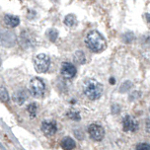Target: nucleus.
Segmentation results:
<instances>
[{"label": "nucleus", "instance_id": "nucleus-12", "mask_svg": "<svg viewBox=\"0 0 150 150\" xmlns=\"http://www.w3.org/2000/svg\"><path fill=\"white\" fill-rule=\"evenodd\" d=\"M60 146L63 150H73L76 146V143H75L73 138L69 137V136H65L61 140Z\"/></svg>", "mask_w": 150, "mask_h": 150}, {"label": "nucleus", "instance_id": "nucleus-16", "mask_svg": "<svg viewBox=\"0 0 150 150\" xmlns=\"http://www.w3.org/2000/svg\"><path fill=\"white\" fill-rule=\"evenodd\" d=\"M63 23H64V25L67 27H73L75 25V23H76V16L74 14L66 15L63 20Z\"/></svg>", "mask_w": 150, "mask_h": 150}, {"label": "nucleus", "instance_id": "nucleus-17", "mask_svg": "<svg viewBox=\"0 0 150 150\" xmlns=\"http://www.w3.org/2000/svg\"><path fill=\"white\" fill-rule=\"evenodd\" d=\"M27 112H29V115H30V117L32 119H34V117H36L37 116V112H38V105L36 103H31L29 104L28 107H27Z\"/></svg>", "mask_w": 150, "mask_h": 150}, {"label": "nucleus", "instance_id": "nucleus-2", "mask_svg": "<svg viewBox=\"0 0 150 150\" xmlns=\"http://www.w3.org/2000/svg\"><path fill=\"white\" fill-rule=\"evenodd\" d=\"M104 87L96 79L89 78L83 83V93L90 100H97L103 94Z\"/></svg>", "mask_w": 150, "mask_h": 150}, {"label": "nucleus", "instance_id": "nucleus-8", "mask_svg": "<svg viewBox=\"0 0 150 150\" xmlns=\"http://www.w3.org/2000/svg\"><path fill=\"white\" fill-rule=\"evenodd\" d=\"M17 38L15 34L9 30H5L1 32V45L6 47H11L16 44Z\"/></svg>", "mask_w": 150, "mask_h": 150}, {"label": "nucleus", "instance_id": "nucleus-9", "mask_svg": "<svg viewBox=\"0 0 150 150\" xmlns=\"http://www.w3.org/2000/svg\"><path fill=\"white\" fill-rule=\"evenodd\" d=\"M60 73L66 79H71L76 75V67L71 62H62L60 66Z\"/></svg>", "mask_w": 150, "mask_h": 150}, {"label": "nucleus", "instance_id": "nucleus-22", "mask_svg": "<svg viewBox=\"0 0 150 150\" xmlns=\"http://www.w3.org/2000/svg\"><path fill=\"white\" fill-rule=\"evenodd\" d=\"M136 150H150V145L147 143H140L136 146Z\"/></svg>", "mask_w": 150, "mask_h": 150}, {"label": "nucleus", "instance_id": "nucleus-19", "mask_svg": "<svg viewBox=\"0 0 150 150\" xmlns=\"http://www.w3.org/2000/svg\"><path fill=\"white\" fill-rule=\"evenodd\" d=\"M131 86H132V83L130 81H125L124 84H122V86L120 88V92H127V91L130 89Z\"/></svg>", "mask_w": 150, "mask_h": 150}, {"label": "nucleus", "instance_id": "nucleus-5", "mask_svg": "<svg viewBox=\"0 0 150 150\" xmlns=\"http://www.w3.org/2000/svg\"><path fill=\"white\" fill-rule=\"evenodd\" d=\"M29 90H30V93L34 97H42L45 91V82L39 77H35L30 81Z\"/></svg>", "mask_w": 150, "mask_h": 150}, {"label": "nucleus", "instance_id": "nucleus-24", "mask_svg": "<svg viewBox=\"0 0 150 150\" xmlns=\"http://www.w3.org/2000/svg\"><path fill=\"white\" fill-rule=\"evenodd\" d=\"M145 18H146L147 22L150 23V14H148V13H147V14H145Z\"/></svg>", "mask_w": 150, "mask_h": 150}, {"label": "nucleus", "instance_id": "nucleus-21", "mask_svg": "<svg viewBox=\"0 0 150 150\" xmlns=\"http://www.w3.org/2000/svg\"><path fill=\"white\" fill-rule=\"evenodd\" d=\"M1 100L2 102H8V100H9V96H8V93L6 89H5L4 87H1Z\"/></svg>", "mask_w": 150, "mask_h": 150}, {"label": "nucleus", "instance_id": "nucleus-20", "mask_svg": "<svg viewBox=\"0 0 150 150\" xmlns=\"http://www.w3.org/2000/svg\"><path fill=\"white\" fill-rule=\"evenodd\" d=\"M133 34L132 33H130V32H127V33H125L124 35V41L127 42V44H129V42H132V40H133Z\"/></svg>", "mask_w": 150, "mask_h": 150}, {"label": "nucleus", "instance_id": "nucleus-15", "mask_svg": "<svg viewBox=\"0 0 150 150\" xmlns=\"http://www.w3.org/2000/svg\"><path fill=\"white\" fill-rule=\"evenodd\" d=\"M47 37L52 42H54L58 38V31L54 28H50L47 31Z\"/></svg>", "mask_w": 150, "mask_h": 150}, {"label": "nucleus", "instance_id": "nucleus-1", "mask_svg": "<svg viewBox=\"0 0 150 150\" xmlns=\"http://www.w3.org/2000/svg\"><path fill=\"white\" fill-rule=\"evenodd\" d=\"M86 47L93 52H101L107 47V42L98 31L93 30L87 34L85 38Z\"/></svg>", "mask_w": 150, "mask_h": 150}, {"label": "nucleus", "instance_id": "nucleus-6", "mask_svg": "<svg viewBox=\"0 0 150 150\" xmlns=\"http://www.w3.org/2000/svg\"><path fill=\"white\" fill-rule=\"evenodd\" d=\"M89 136L95 141H101L105 136V129L102 125L98 124H92L88 127Z\"/></svg>", "mask_w": 150, "mask_h": 150}, {"label": "nucleus", "instance_id": "nucleus-23", "mask_svg": "<svg viewBox=\"0 0 150 150\" xmlns=\"http://www.w3.org/2000/svg\"><path fill=\"white\" fill-rule=\"evenodd\" d=\"M145 130L148 133H150V120H147L145 122Z\"/></svg>", "mask_w": 150, "mask_h": 150}, {"label": "nucleus", "instance_id": "nucleus-14", "mask_svg": "<svg viewBox=\"0 0 150 150\" xmlns=\"http://www.w3.org/2000/svg\"><path fill=\"white\" fill-rule=\"evenodd\" d=\"M73 59L76 63L83 64L86 62V56H85L84 52H83L82 50H77L73 54Z\"/></svg>", "mask_w": 150, "mask_h": 150}, {"label": "nucleus", "instance_id": "nucleus-18", "mask_svg": "<svg viewBox=\"0 0 150 150\" xmlns=\"http://www.w3.org/2000/svg\"><path fill=\"white\" fill-rule=\"evenodd\" d=\"M67 117L69 119L73 120H80V115H79V112H76V111H69L67 114Z\"/></svg>", "mask_w": 150, "mask_h": 150}, {"label": "nucleus", "instance_id": "nucleus-11", "mask_svg": "<svg viewBox=\"0 0 150 150\" xmlns=\"http://www.w3.org/2000/svg\"><path fill=\"white\" fill-rule=\"evenodd\" d=\"M3 19H4L3 21H4L5 25L7 27H9V28H15V27H17L19 24H20V19L15 15L5 14Z\"/></svg>", "mask_w": 150, "mask_h": 150}, {"label": "nucleus", "instance_id": "nucleus-10", "mask_svg": "<svg viewBox=\"0 0 150 150\" xmlns=\"http://www.w3.org/2000/svg\"><path fill=\"white\" fill-rule=\"evenodd\" d=\"M41 129L47 136H52L57 131V125L54 120H44L41 125Z\"/></svg>", "mask_w": 150, "mask_h": 150}, {"label": "nucleus", "instance_id": "nucleus-4", "mask_svg": "<svg viewBox=\"0 0 150 150\" xmlns=\"http://www.w3.org/2000/svg\"><path fill=\"white\" fill-rule=\"evenodd\" d=\"M19 42L22 45L24 49H30L36 45V37L35 34L31 30L28 29H24L20 32V36H19Z\"/></svg>", "mask_w": 150, "mask_h": 150}, {"label": "nucleus", "instance_id": "nucleus-3", "mask_svg": "<svg viewBox=\"0 0 150 150\" xmlns=\"http://www.w3.org/2000/svg\"><path fill=\"white\" fill-rule=\"evenodd\" d=\"M50 65V58L49 55L45 53H40L34 57V66L37 72L39 73H45L47 71Z\"/></svg>", "mask_w": 150, "mask_h": 150}, {"label": "nucleus", "instance_id": "nucleus-13", "mask_svg": "<svg viewBox=\"0 0 150 150\" xmlns=\"http://www.w3.org/2000/svg\"><path fill=\"white\" fill-rule=\"evenodd\" d=\"M13 100H14L18 105H23L27 100V92L25 90H18L16 91L13 95Z\"/></svg>", "mask_w": 150, "mask_h": 150}, {"label": "nucleus", "instance_id": "nucleus-7", "mask_svg": "<svg viewBox=\"0 0 150 150\" xmlns=\"http://www.w3.org/2000/svg\"><path fill=\"white\" fill-rule=\"evenodd\" d=\"M138 127L139 124L135 117L129 116V115H127L125 117H124V119H122V128H124L125 131L135 132L138 129Z\"/></svg>", "mask_w": 150, "mask_h": 150}, {"label": "nucleus", "instance_id": "nucleus-25", "mask_svg": "<svg viewBox=\"0 0 150 150\" xmlns=\"http://www.w3.org/2000/svg\"><path fill=\"white\" fill-rule=\"evenodd\" d=\"M110 82H111V84H115V80H114V78H111V79H110Z\"/></svg>", "mask_w": 150, "mask_h": 150}]
</instances>
